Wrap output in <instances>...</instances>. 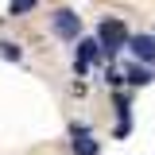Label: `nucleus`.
Segmentation results:
<instances>
[{
  "label": "nucleus",
  "mask_w": 155,
  "mask_h": 155,
  "mask_svg": "<svg viewBox=\"0 0 155 155\" xmlns=\"http://www.w3.org/2000/svg\"><path fill=\"white\" fill-rule=\"evenodd\" d=\"M124 43H128V31H124L120 19H105V23L97 27V51H101V54H109V58L120 54Z\"/></svg>",
  "instance_id": "nucleus-1"
},
{
  "label": "nucleus",
  "mask_w": 155,
  "mask_h": 155,
  "mask_svg": "<svg viewBox=\"0 0 155 155\" xmlns=\"http://www.w3.org/2000/svg\"><path fill=\"white\" fill-rule=\"evenodd\" d=\"M35 8V0H12V16H19V12H31Z\"/></svg>",
  "instance_id": "nucleus-8"
},
{
  "label": "nucleus",
  "mask_w": 155,
  "mask_h": 155,
  "mask_svg": "<svg viewBox=\"0 0 155 155\" xmlns=\"http://www.w3.org/2000/svg\"><path fill=\"white\" fill-rule=\"evenodd\" d=\"M97 54H101V51H97V39H81V43H78V54H74V74H85L97 62Z\"/></svg>",
  "instance_id": "nucleus-4"
},
{
  "label": "nucleus",
  "mask_w": 155,
  "mask_h": 155,
  "mask_svg": "<svg viewBox=\"0 0 155 155\" xmlns=\"http://www.w3.org/2000/svg\"><path fill=\"white\" fill-rule=\"evenodd\" d=\"M54 35L58 39H78V35H81V19H78V12H70V8L54 12Z\"/></svg>",
  "instance_id": "nucleus-2"
},
{
  "label": "nucleus",
  "mask_w": 155,
  "mask_h": 155,
  "mask_svg": "<svg viewBox=\"0 0 155 155\" xmlns=\"http://www.w3.org/2000/svg\"><path fill=\"white\" fill-rule=\"evenodd\" d=\"M0 54L8 58V62H19V58H23V51H19L16 43H0Z\"/></svg>",
  "instance_id": "nucleus-7"
},
{
  "label": "nucleus",
  "mask_w": 155,
  "mask_h": 155,
  "mask_svg": "<svg viewBox=\"0 0 155 155\" xmlns=\"http://www.w3.org/2000/svg\"><path fill=\"white\" fill-rule=\"evenodd\" d=\"M128 81H132V85H147V81H151V74H147V70H143V66L136 62L132 70H128Z\"/></svg>",
  "instance_id": "nucleus-6"
},
{
  "label": "nucleus",
  "mask_w": 155,
  "mask_h": 155,
  "mask_svg": "<svg viewBox=\"0 0 155 155\" xmlns=\"http://www.w3.org/2000/svg\"><path fill=\"white\" fill-rule=\"evenodd\" d=\"M124 47H132V54L140 66H147V62H155V35H132Z\"/></svg>",
  "instance_id": "nucleus-3"
},
{
  "label": "nucleus",
  "mask_w": 155,
  "mask_h": 155,
  "mask_svg": "<svg viewBox=\"0 0 155 155\" xmlns=\"http://www.w3.org/2000/svg\"><path fill=\"white\" fill-rule=\"evenodd\" d=\"M74 155H97V140H89L85 124H74Z\"/></svg>",
  "instance_id": "nucleus-5"
}]
</instances>
